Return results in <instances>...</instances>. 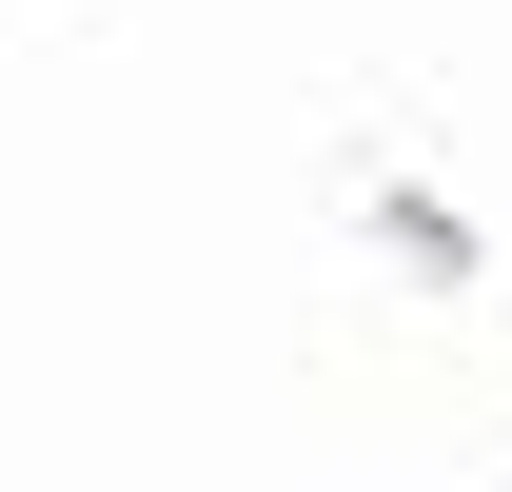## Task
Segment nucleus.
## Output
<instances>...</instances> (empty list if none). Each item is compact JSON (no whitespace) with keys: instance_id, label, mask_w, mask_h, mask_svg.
Returning a JSON list of instances; mask_svg holds the SVG:
<instances>
[]
</instances>
